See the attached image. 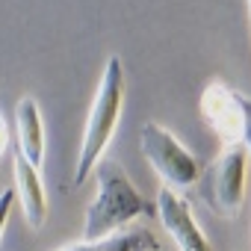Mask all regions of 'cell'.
Masks as SVG:
<instances>
[{
  "label": "cell",
  "instance_id": "6da1fadb",
  "mask_svg": "<svg viewBox=\"0 0 251 251\" xmlns=\"http://www.w3.org/2000/svg\"><path fill=\"white\" fill-rule=\"evenodd\" d=\"M95 198L86 210L83 219V239L98 242L112 233H121L130 222L157 213V204H151L130 180V175L124 172L121 163L115 160H100L95 169Z\"/></svg>",
  "mask_w": 251,
  "mask_h": 251
},
{
  "label": "cell",
  "instance_id": "7a4b0ae2",
  "mask_svg": "<svg viewBox=\"0 0 251 251\" xmlns=\"http://www.w3.org/2000/svg\"><path fill=\"white\" fill-rule=\"evenodd\" d=\"M121 109H124V68H121V56L112 53L103 62L89 115H86V127H83V139H80V151L74 160V175H71V186H80L89 180V175H95V169L100 166L115 130L121 121Z\"/></svg>",
  "mask_w": 251,
  "mask_h": 251
},
{
  "label": "cell",
  "instance_id": "3957f363",
  "mask_svg": "<svg viewBox=\"0 0 251 251\" xmlns=\"http://www.w3.org/2000/svg\"><path fill=\"white\" fill-rule=\"evenodd\" d=\"M139 151L148 160V166L163 177V186H172L177 192L201 183V163L195 160V154L157 121H145L139 130Z\"/></svg>",
  "mask_w": 251,
  "mask_h": 251
},
{
  "label": "cell",
  "instance_id": "277c9868",
  "mask_svg": "<svg viewBox=\"0 0 251 251\" xmlns=\"http://www.w3.org/2000/svg\"><path fill=\"white\" fill-rule=\"evenodd\" d=\"M245 175H248V151L242 145L222 148L219 157L204 169L198 183L204 204L216 216L233 219L245 198Z\"/></svg>",
  "mask_w": 251,
  "mask_h": 251
},
{
  "label": "cell",
  "instance_id": "5b68a950",
  "mask_svg": "<svg viewBox=\"0 0 251 251\" xmlns=\"http://www.w3.org/2000/svg\"><path fill=\"white\" fill-rule=\"evenodd\" d=\"M242 92L230 89L222 80L207 83V89L201 92V118L207 121V127L222 139L225 148L230 145H242L245 136V106H242Z\"/></svg>",
  "mask_w": 251,
  "mask_h": 251
},
{
  "label": "cell",
  "instance_id": "8992f818",
  "mask_svg": "<svg viewBox=\"0 0 251 251\" xmlns=\"http://www.w3.org/2000/svg\"><path fill=\"white\" fill-rule=\"evenodd\" d=\"M157 216H160L166 233L172 236V242L177 245V251H213V245L204 236V230L195 219V210L183 198V192H177L172 186H160Z\"/></svg>",
  "mask_w": 251,
  "mask_h": 251
},
{
  "label": "cell",
  "instance_id": "52a82bcc",
  "mask_svg": "<svg viewBox=\"0 0 251 251\" xmlns=\"http://www.w3.org/2000/svg\"><path fill=\"white\" fill-rule=\"evenodd\" d=\"M12 175H15V195L21 201V213L33 230H39L48 222V192H45V177L42 169H36L21 151H15L12 160Z\"/></svg>",
  "mask_w": 251,
  "mask_h": 251
},
{
  "label": "cell",
  "instance_id": "ba28073f",
  "mask_svg": "<svg viewBox=\"0 0 251 251\" xmlns=\"http://www.w3.org/2000/svg\"><path fill=\"white\" fill-rule=\"evenodd\" d=\"M15 127H18V151L36 169H42V163H45V118H42V106L33 95H24L15 103Z\"/></svg>",
  "mask_w": 251,
  "mask_h": 251
},
{
  "label": "cell",
  "instance_id": "9c48e42d",
  "mask_svg": "<svg viewBox=\"0 0 251 251\" xmlns=\"http://www.w3.org/2000/svg\"><path fill=\"white\" fill-rule=\"evenodd\" d=\"M56 251H160V242L151 230L133 227V230H121V233H112V236L98 239V242L80 239V242L62 245Z\"/></svg>",
  "mask_w": 251,
  "mask_h": 251
},
{
  "label": "cell",
  "instance_id": "30bf717a",
  "mask_svg": "<svg viewBox=\"0 0 251 251\" xmlns=\"http://www.w3.org/2000/svg\"><path fill=\"white\" fill-rule=\"evenodd\" d=\"M12 207H15V186H6L3 192H0V236H3V230H6Z\"/></svg>",
  "mask_w": 251,
  "mask_h": 251
},
{
  "label": "cell",
  "instance_id": "8fae6325",
  "mask_svg": "<svg viewBox=\"0 0 251 251\" xmlns=\"http://www.w3.org/2000/svg\"><path fill=\"white\" fill-rule=\"evenodd\" d=\"M242 106H245V136H242V148H245L248 157H251V98H248V95L242 98Z\"/></svg>",
  "mask_w": 251,
  "mask_h": 251
},
{
  "label": "cell",
  "instance_id": "7c38bea8",
  "mask_svg": "<svg viewBox=\"0 0 251 251\" xmlns=\"http://www.w3.org/2000/svg\"><path fill=\"white\" fill-rule=\"evenodd\" d=\"M6 148H9V127H6V118L0 115V157L6 154Z\"/></svg>",
  "mask_w": 251,
  "mask_h": 251
},
{
  "label": "cell",
  "instance_id": "4fadbf2b",
  "mask_svg": "<svg viewBox=\"0 0 251 251\" xmlns=\"http://www.w3.org/2000/svg\"><path fill=\"white\" fill-rule=\"evenodd\" d=\"M245 3H248V18H251V0H245Z\"/></svg>",
  "mask_w": 251,
  "mask_h": 251
}]
</instances>
